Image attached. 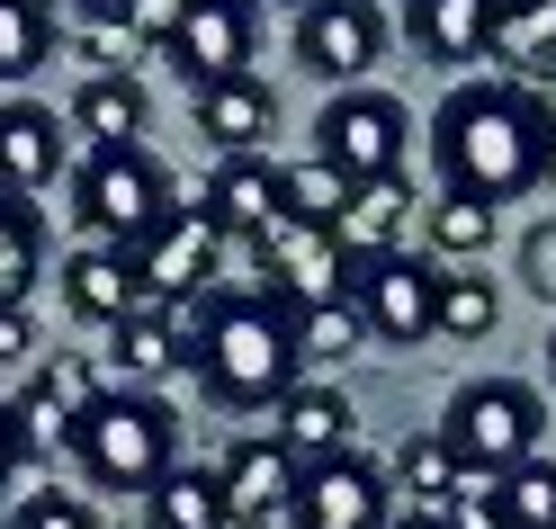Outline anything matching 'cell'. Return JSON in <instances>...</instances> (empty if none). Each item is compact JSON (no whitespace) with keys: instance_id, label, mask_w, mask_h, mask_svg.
I'll return each instance as SVG.
<instances>
[{"instance_id":"cell-1","label":"cell","mask_w":556,"mask_h":529,"mask_svg":"<svg viewBox=\"0 0 556 529\" xmlns=\"http://www.w3.org/2000/svg\"><path fill=\"white\" fill-rule=\"evenodd\" d=\"M431 162H440V198H476L503 206L520 189H539L547 171V117L520 81H467L440 99L431 117Z\"/></svg>"},{"instance_id":"cell-2","label":"cell","mask_w":556,"mask_h":529,"mask_svg":"<svg viewBox=\"0 0 556 529\" xmlns=\"http://www.w3.org/2000/svg\"><path fill=\"white\" fill-rule=\"evenodd\" d=\"M189 368L206 386V404L252 413V404H288L296 395V305L288 297H216L206 314V341L189 350Z\"/></svg>"},{"instance_id":"cell-3","label":"cell","mask_w":556,"mask_h":529,"mask_svg":"<svg viewBox=\"0 0 556 529\" xmlns=\"http://www.w3.org/2000/svg\"><path fill=\"white\" fill-rule=\"evenodd\" d=\"M73 457L99 493H153L170 467H180V413L162 395H135V386H109L81 421H73Z\"/></svg>"},{"instance_id":"cell-4","label":"cell","mask_w":556,"mask_h":529,"mask_svg":"<svg viewBox=\"0 0 556 529\" xmlns=\"http://www.w3.org/2000/svg\"><path fill=\"white\" fill-rule=\"evenodd\" d=\"M539 431H547V413H539V395L520 377H467L458 395H448V413H440L448 457H458L467 476H494V484L539 457Z\"/></svg>"},{"instance_id":"cell-5","label":"cell","mask_w":556,"mask_h":529,"mask_svg":"<svg viewBox=\"0 0 556 529\" xmlns=\"http://www.w3.org/2000/svg\"><path fill=\"white\" fill-rule=\"evenodd\" d=\"M73 216L109 242V252H135L162 216H170V180L144 144H109L73 171Z\"/></svg>"},{"instance_id":"cell-6","label":"cell","mask_w":556,"mask_h":529,"mask_svg":"<svg viewBox=\"0 0 556 529\" xmlns=\"http://www.w3.org/2000/svg\"><path fill=\"white\" fill-rule=\"evenodd\" d=\"M404 144H413V117H404V99H387V90H341L332 109L315 117V162H332L351 189L404 180Z\"/></svg>"},{"instance_id":"cell-7","label":"cell","mask_w":556,"mask_h":529,"mask_svg":"<svg viewBox=\"0 0 556 529\" xmlns=\"http://www.w3.org/2000/svg\"><path fill=\"white\" fill-rule=\"evenodd\" d=\"M440 261H413V252H377L341 269V297L359 305V324L377 341H431L440 332Z\"/></svg>"},{"instance_id":"cell-8","label":"cell","mask_w":556,"mask_h":529,"mask_svg":"<svg viewBox=\"0 0 556 529\" xmlns=\"http://www.w3.org/2000/svg\"><path fill=\"white\" fill-rule=\"evenodd\" d=\"M216 261H225V234H216L206 206H170V216L135 242V278H144L153 305H162V297H206Z\"/></svg>"},{"instance_id":"cell-9","label":"cell","mask_w":556,"mask_h":529,"mask_svg":"<svg viewBox=\"0 0 556 529\" xmlns=\"http://www.w3.org/2000/svg\"><path fill=\"white\" fill-rule=\"evenodd\" d=\"M162 54L180 63L189 90L242 81V73H252V0H189V10H180V37H170Z\"/></svg>"},{"instance_id":"cell-10","label":"cell","mask_w":556,"mask_h":529,"mask_svg":"<svg viewBox=\"0 0 556 529\" xmlns=\"http://www.w3.org/2000/svg\"><path fill=\"white\" fill-rule=\"evenodd\" d=\"M387 54V18H377V0H315V10L296 18V63L305 73H324L351 90L368 63Z\"/></svg>"},{"instance_id":"cell-11","label":"cell","mask_w":556,"mask_h":529,"mask_svg":"<svg viewBox=\"0 0 556 529\" xmlns=\"http://www.w3.org/2000/svg\"><path fill=\"white\" fill-rule=\"evenodd\" d=\"M296 529H387V476L368 457H324V467L296 476V503H288Z\"/></svg>"},{"instance_id":"cell-12","label":"cell","mask_w":556,"mask_h":529,"mask_svg":"<svg viewBox=\"0 0 556 529\" xmlns=\"http://www.w3.org/2000/svg\"><path fill=\"white\" fill-rule=\"evenodd\" d=\"M252 252H261V269H269V297H288L296 314H305V305H332V297H341V269H351L341 234L288 225V216H278V234H261Z\"/></svg>"},{"instance_id":"cell-13","label":"cell","mask_w":556,"mask_h":529,"mask_svg":"<svg viewBox=\"0 0 556 529\" xmlns=\"http://www.w3.org/2000/svg\"><path fill=\"white\" fill-rule=\"evenodd\" d=\"M63 171H73V135L54 126V109L10 99V109H0V189H10V198H37V189L63 180Z\"/></svg>"},{"instance_id":"cell-14","label":"cell","mask_w":556,"mask_h":529,"mask_svg":"<svg viewBox=\"0 0 556 529\" xmlns=\"http://www.w3.org/2000/svg\"><path fill=\"white\" fill-rule=\"evenodd\" d=\"M63 305L81 314V324H126V314H144V278H135V252H109V242H81L73 261H63Z\"/></svg>"},{"instance_id":"cell-15","label":"cell","mask_w":556,"mask_h":529,"mask_svg":"<svg viewBox=\"0 0 556 529\" xmlns=\"http://www.w3.org/2000/svg\"><path fill=\"white\" fill-rule=\"evenodd\" d=\"M90 404H99L90 368H81V360H46L10 413H18V440H27V449H73V421H81Z\"/></svg>"},{"instance_id":"cell-16","label":"cell","mask_w":556,"mask_h":529,"mask_svg":"<svg viewBox=\"0 0 556 529\" xmlns=\"http://www.w3.org/2000/svg\"><path fill=\"white\" fill-rule=\"evenodd\" d=\"M296 476H305V467H296L278 440H233V449H225V467H216L233 520H269V512H288V503H296Z\"/></svg>"},{"instance_id":"cell-17","label":"cell","mask_w":556,"mask_h":529,"mask_svg":"<svg viewBox=\"0 0 556 529\" xmlns=\"http://www.w3.org/2000/svg\"><path fill=\"white\" fill-rule=\"evenodd\" d=\"M198 206L216 216V234H242V242H261V234H278V171H269L261 153H225Z\"/></svg>"},{"instance_id":"cell-18","label":"cell","mask_w":556,"mask_h":529,"mask_svg":"<svg viewBox=\"0 0 556 529\" xmlns=\"http://www.w3.org/2000/svg\"><path fill=\"white\" fill-rule=\"evenodd\" d=\"M351 395H341V386H296L288 404H278V449L296 457V467H324V457H351Z\"/></svg>"},{"instance_id":"cell-19","label":"cell","mask_w":556,"mask_h":529,"mask_svg":"<svg viewBox=\"0 0 556 529\" xmlns=\"http://www.w3.org/2000/svg\"><path fill=\"white\" fill-rule=\"evenodd\" d=\"M269 117H278V99H269V81H216V90H198V135H216L225 153H252L261 135H269Z\"/></svg>"},{"instance_id":"cell-20","label":"cell","mask_w":556,"mask_h":529,"mask_svg":"<svg viewBox=\"0 0 556 529\" xmlns=\"http://www.w3.org/2000/svg\"><path fill=\"white\" fill-rule=\"evenodd\" d=\"M404 216H413V189L404 180H368V189H351V206H341V252L351 261H377V252H395L404 242Z\"/></svg>"},{"instance_id":"cell-21","label":"cell","mask_w":556,"mask_h":529,"mask_svg":"<svg viewBox=\"0 0 556 529\" xmlns=\"http://www.w3.org/2000/svg\"><path fill=\"white\" fill-rule=\"evenodd\" d=\"M73 126L90 135V153L135 144V126H144V81H135V73H90L73 90Z\"/></svg>"},{"instance_id":"cell-22","label":"cell","mask_w":556,"mask_h":529,"mask_svg":"<svg viewBox=\"0 0 556 529\" xmlns=\"http://www.w3.org/2000/svg\"><path fill=\"white\" fill-rule=\"evenodd\" d=\"M494 37V0H413V46L431 63H476Z\"/></svg>"},{"instance_id":"cell-23","label":"cell","mask_w":556,"mask_h":529,"mask_svg":"<svg viewBox=\"0 0 556 529\" xmlns=\"http://www.w3.org/2000/svg\"><path fill=\"white\" fill-rule=\"evenodd\" d=\"M484 54H494V63H520L530 81L556 73V0H511V10H494Z\"/></svg>"},{"instance_id":"cell-24","label":"cell","mask_w":556,"mask_h":529,"mask_svg":"<svg viewBox=\"0 0 556 529\" xmlns=\"http://www.w3.org/2000/svg\"><path fill=\"white\" fill-rule=\"evenodd\" d=\"M109 368H117V386H135V395H153V377L180 368V341L162 332V314H153V305H144V314H126V324L109 332Z\"/></svg>"},{"instance_id":"cell-25","label":"cell","mask_w":556,"mask_h":529,"mask_svg":"<svg viewBox=\"0 0 556 529\" xmlns=\"http://www.w3.org/2000/svg\"><path fill=\"white\" fill-rule=\"evenodd\" d=\"M37 269H46V225H37V206H27V198L0 189V305H27Z\"/></svg>"},{"instance_id":"cell-26","label":"cell","mask_w":556,"mask_h":529,"mask_svg":"<svg viewBox=\"0 0 556 529\" xmlns=\"http://www.w3.org/2000/svg\"><path fill=\"white\" fill-rule=\"evenodd\" d=\"M233 512H225V484H216V467H170L162 484H153V529H225Z\"/></svg>"},{"instance_id":"cell-27","label":"cell","mask_w":556,"mask_h":529,"mask_svg":"<svg viewBox=\"0 0 556 529\" xmlns=\"http://www.w3.org/2000/svg\"><path fill=\"white\" fill-rule=\"evenodd\" d=\"M341 206H351V180H341L332 162H288V171H278V216H288V225L332 234Z\"/></svg>"},{"instance_id":"cell-28","label":"cell","mask_w":556,"mask_h":529,"mask_svg":"<svg viewBox=\"0 0 556 529\" xmlns=\"http://www.w3.org/2000/svg\"><path fill=\"white\" fill-rule=\"evenodd\" d=\"M54 54V0H0V81H27Z\"/></svg>"},{"instance_id":"cell-29","label":"cell","mask_w":556,"mask_h":529,"mask_svg":"<svg viewBox=\"0 0 556 529\" xmlns=\"http://www.w3.org/2000/svg\"><path fill=\"white\" fill-rule=\"evenodd\" d=\"M458 457H448V440L440 431H413L404 449H395V484L413 493V503H448V493H458Z\"/></svg>"},{"instance_id":"cell-30","label":"cell","mask_w":556,"mask_h":529,"mask_svg":"<svg viewBox=\"0 0 556 529\" xmlns=\"http://www.w3.org/2000/svg\"><path fill=\"white\" fill-rule=\"evenodd\" d=\"M494 324H503L494 278H440V332H448V341H484Z\"/></svg>"},{"instance_id":"cell-31","label":"cell","mask_w":556,"mask_h":529,"mask_svg":"<svg viewBox=\"0 0 556 529\" xmlns=\"http://www.w3.org/2000/svg\"><path fill=\"white\" fill-rule=\"evenodd\" d=\"M359 341H368V324H359V305H351V297H332V305H305V314H296V350H305V360H351Z\"/></svg>"},{"instance_id":"cell-32","label":"cell","mask_w":556,"mask_h":529,"mask_svg":"<svg viewBox=\"0 0 556 529\" xmlns=\"http://www.w3.org/2000/svg\"><path fill=\"white\" fill-rule=\"evenodd\" d=\"M484 242H494V206H476V198H440L431 206V252L440 261H467Z\"/></svg>"},{"instance_id":"cell-33","label":"cell","mask_w":556,"mask_h":529,"mask_svg":"<svg viewBox=\"0 0 556 529\" xmlns=\"http://www.w3.org/2000/svg\"><path fill=\"white\" fill-rule=\"evenodd\" d=\"M503 512L511 529H556V457H530V467L503 476Z\"/></svg>"},{"instance_id":"cell-34","label":"cell","mask_w":556,"mask_h":529,"mask_svg":"<svg viewBox=\"0 0 556 529\" xmlns=\"http://www.w3.org/2000/svg\"><path fill=\"white\" fill-rule=\"evenodd\" d=\"M448 503H458V520H448V529H511L494 476H458V493H448Z\"/></svg>"},{"instance_id":"cell-35","label":"cell","mask_w":556,"mask_h":529,"mask_svg":"<svg viewBox=\"0 0 556 529\" xmlns=\"http://www.w3.org/2000/svg\"><path fill=\"white\" fill-rule=\"evenodd\" d=\"M10 529H99V520H90L81 493H27V512H18Z\"/></svg>"},{"instance_id":"cell-36","label":"cell","mask_w":556,"mask_h":529,"mask_svg":"<svg viewBox=\"0 0 556 529\" xmlns=\"http://www.w3.org/2000/svg\"><path fill=\"white\" fill-rule=\"evenodd\" d=\"M180 10H189V0H126V37L135 46H170V37H180Z\"/></svg>"},{"instance_id":"cell-37","label":"cell","mask_w":556,"mask_h":529,"mask_svg":"<svg viewBox=\"0 0 556 529\" xmlns=\"http://www.w3.org/2000/svg\"><path fill=\"white\" fill-rule=\"evenodd\" d=\"M520 278L556 305V225H530V242H520Z\"/></svg>"},{"instance_id":"cell-38","label":"cell","mask_w":556,"mask_h":529,"mask_svg":"<svg viewBox=\"0 0 556 529\" xmlns=\"http://www.w3.org/2000/svg\"><path fill=\"white\" fill-rule=\"evenodd\" d=\"M81 54L99 63V73H126V54H135V37H126V18H90V37H81Z\"/></svg>"},{"instance_id":"cell-39","label":"cell","mask_w":556,"mask_h":529,"mask_svg":"<svg viewBox=\"0 0 556 529\" xmlns=\"http://www.w3.org/2000/svg\"><path fill=\"white\" fill-rule=\"evenodd\" d=\"M37 350V324H27V305H0V360H27Z\"/></svg>"},{"instance_id":"cell-40","label":"cell","mask_w":556,"mask_h":529,"mask_svg":"<svg viewBox=\"0 0 556 529\" xmlns=\"http://www.w3.org/2000/svg\"><path fill=\"white\" fill-rule=\"evenodd\" d=\"M18 457H27V440H18V413H10V404H0V484H10V476H18Z\"/></svg>"},{"instance_id":"cell-41","label":"cell","mask_w":556,"mask_h":529,"mask_svg":"<svg viewBox=\"0 0 556 529\" xmlns=\"http://www.w3.org/2000/svg\"><path fill=\"white\" fill-rule=\"evenodd\" d=\"M530 99H539V117H547V135H556V73H539V81H530Z\"/></svg>"},{"instance_id":"cell-42","label":"cell","mask_w":556,"mask_h":529,"mask_svg":"<svg viewBox=\"0 0 556 529\" xmlns=\"http://www.w3.org/2000/svg\"><path fill=\"white\" fill-rule=\"evenodd\" d=\"M73 10H90V18H126V0H73Z\"/></svg>"},{"instance_id":"cell-43","label":"cell","mask_w":556,"mask_h":529,"mask_svg":"<svg viewBox=\"0 0 556 529\" xmlns=\"http://www.w3.org/2000/svg\"><path fill=\"white\" fill-rule=\"evenodd\" d=\"M387 529H448V520H431V512H404V520H387Z\"/></svg>"},{"instance_id":"cell-44","label":"cell","mask_w":556,"mask_h":529,"mask_svg":"<svg viewBox=\"0 0 556 529\" xmlns=\"http://www.w3.org/2000/svg\"><path fill=\"white\" fill-rule=\"evenodd\" d=\"M539 180H556V135H547V171H539Z\"/></svg>"},{"instance_id":"cell-45","label":"cell","mask_w":556,"mask_h":529,"mask_svg":"<svg viewBox=\"0 0 556 529\" xmlns=\"http://www.w3.org/2000/svg\"><path fill=\"white\" fill-rule=\"evenodd\" d=\"M547 368H556V332H547Z\"/></svg>"},{"instance_id":"cell-46","label":"cell","mask_w":556,"mask_h":529,"mask_svg":"<svg viewBox=\"0 0 556 529\" xmlns=\"http://www.w3.org/2000/svg\"><path fill=\"white\" fill-rule=\"evenodd\" d=\"M296 10H315V0H296Z\"/></svg>"},{"instance_id":"cell-47","label":"cell","mask_w":556,"mask_h":529,"mask_svg":"<svg viewBox=\"0 0 556 529\" xmlns=\"http://www.w3.org/2000/svg\"><path fill=\"white\" fill-rule=\"evenodd\" d=\"M494 10H511V0H494Z\"/></svg>"}]
</instances>
